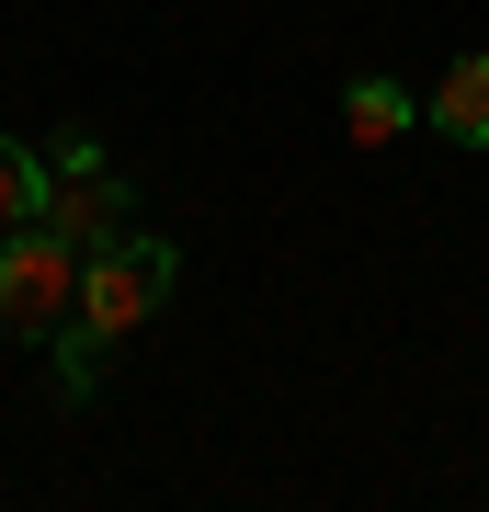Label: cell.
<instances>
[{
  "mask_svg": "<svg viewBox=\"0 0 489 512\" xmlns=\"http://www.w3.org/2000/svg\"><path fill=\"white\" fill-rule=\"evenodd\" d=\"M46 228L69 239L80 262L103 251V239H126V228H137V194H126V171L91 148V126H69V137L46 148Z\"/></svg>",
  "mask_w": 489,
  "mask_h": 512,
  "instance_id": "obj_2",
  "label": "cell"
},
{
  "mask_svg": "<svg viewBox=\"0 0 489 512\" xmlns=\"http://www.w3.org/2000/svg\"><path fill=\"white\" fill-rule=\"evenodd\" d=\"M421 126V92H399V80H353V92H342V137L353 148H399Z\"/></svg>",
  "mask_w": 489,
  "mask_h": 512,
  "instance_id": "obj_5",
  "label": "cell"
},
{
  "mask_svg": "<svg viewBox=\"0 0 489 512\" xmlns=\"http://www.w3.org/2000/svg\"><path fill=\"white\" fill-rule=\"evenodd\" d=\"M421 126H444L455 148H489V57H455L433 92H421Z\"/></svg>",
  "mask_w": 489,
  "mask_h": 512,
  "instance_id": "obj_4",
  "label": "cell"
},
{
  "mask_svg": "<svg viewBox=\"0 0 489 512\" xmlns=\"http://www.w3.org/2000/svg\"><path fill=\"white\" fill-rule=\"evenodd\" d=\"M35 217H46V160L0 137V239H12V228H35Z\"/></svg>",
  "mask_w": 489,
  "mask_h": 512,
  "instance_id": "obj_6",
  "label": "cell"
},
{
  "mask_svg": "<svg viewBox=\"0 0 489 512\" xmlns=\"http://www.w3.org/2000/svg\"><path fill=\"white\" fill-rule=\"evenodd\" d=\"M80 308V251L57 239L46 217L0 239V342H57Z\"/></svg>",
  "mask_w": 489,
  "mask_h": 512,
  "instance_id": "obj_3",
  "label": "cell"
},
{
  "mask_svg": "<svg viewBox=\"0 0 489 512\" xmlns=\"http://www.w3.org/2000/svg\"><path fill=\"white\" fill-rule=\"evenodd\" d=\"M182 285V251L171 239H148V228H126V239H103V251L80 262V308H69V330H57V399H91V376H103V342H137L148 319H160V296Z\"/></svg>",
  "mask_w": 489,
  "mask_h": 512,
  "instance_id": "obj_1",
  "label": "cell"
}]
</instances>
